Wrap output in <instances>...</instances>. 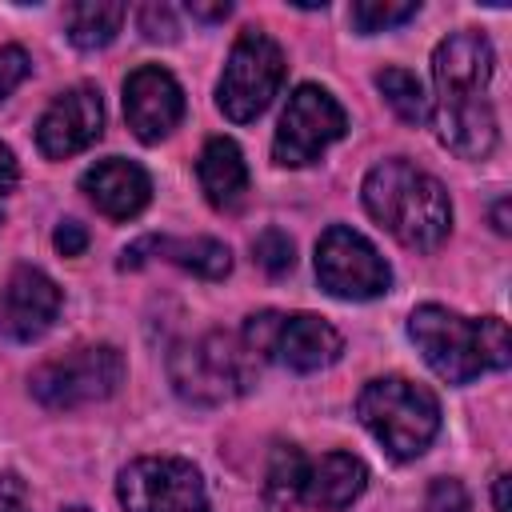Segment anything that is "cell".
<instances>
[{"mask_svg":"<svg viewBox=\"0 0 512 512\" xmlns=\"http://www.w3.org/2000/svg\"><path fill=\"white\" fill-rule=\"evenodd\" d=\"M492 64V44L472 28L444 36L432 52L436 108L428 116L436 124V140L460 160H484L496 148V112L484 96Z\"/></svg>","mask_w":512,"mask_h":512,"instance_id":"6da1fadb","label":"cell"},{"mask_svg":"<svg viewBox=\"0 0 512 512\" xmlns=\"http://www.w3.org/2000/svg\"><path fill=\"white\" fill-rule=\"evenodd\" d=\"M364 208L404 248L432 252L452 232V200L444 184L408 160H384L364 176Z\"/></svg>","mask_w":512,"mask_h":512,"instance_id":"7a4b0ae2","label":"cell"},{"mask_svg":"<svg viewBox=\"0 0 512 512\" xmlns=\"http://www.w3.org/2000/svg\"><path fill=\"white\" fill-rule=\"evenodd\" d=\"M408 336L420 348L424 364L448 384H468L480 372L508 368L512 360L508 324L496 316L468 320L444 304H420L408 316Z\"/></svg>","mask_w":512,"mask_h":512,"instance_id":"3957f363","label":"cell"},{"mask_svg":"<svg viewBox=\"0 0 512 512\" xmlns=\"http://www.w3.org/2000/svg\"><path fill=\"white\" fill-rule=\"evenodd\" d=\"M356 416L392 460H416L440 432L436 396L404 376L368 380L356 396Z\"/></svg>","mask_w":512,"mask_h":512,"instance_id":"277c9868","label":"cell"},{"mask_svg":"<svg viewBox=\"0 0 512 512\" xmlns=\"http://www.w3.org/2000/svg\"><path fill=\"white\" fill-rule=\"evenodd\" d=\"M252 352L240 336L208 332L192 344H180L168 360L172 384L192 404H224L252 388Z\"/></svg>","mask_w":512,"mask_h":512,"instance_id":"5b68a950","label":"cell"},{"mask_svg":"<svg viewBox=\"0 0 512 512\" xmlns=\"http://www.w3.org/2000/svg\"><path fill=\"white\" fill-rule=\"evenodd\" d=\"M284 80V52L264 28H244L224 60L220 84H216V104L228 120L248 124L256 120L272 96L280 92Z\"/></svg>","mask_w":512,"mask_h":512,"instance_id":"8992f818","label":"cell"},{"mask_svg":"<svg viewBox=\"0 0 512 512\" xmlns=\"http://www.w3.org/2000/svg\"><path fill=\"white\" fill-rule=\"evenodd\" d=\"M28 384H32V396L52 412L96 404L124 384V356L112 344H84L44 360Z\"/></svg>","mask_w":512,"mask_h":512,"instance_id":"52a82bcc","label":"cell"},{"mask_svg":"<svg viewBox=\"0 0 512 512\" xmlns=\"http://www.w3.org/2000/svg\"><path fill=\"white\" fill-rule=\"evenodd\" d=\"M252 356H276L280 364H288L292 372H316V368H328L340 360L344 352V340L340 332L312 316V312H296V316H284V312H256L248 316L244 324V336Z\"/></svg>","mask_w":512,"mask_h":512,"instance_id":"ba28073f","label":"cell"},{"mask_svg":"<svg viewBox=\"0 0 512 512\" xmlns=\"http://www.w3.org/2000/svg\"><path fill=\"white\" fill-rule=\"evenodd\" d=\"M316 276L320 288L336 300H376L392 288V268L368 236L348 224H332L316 240Z\"/></svg>","mask_w":512,"mask_h":512,"instance_id":"9c48e42d","label":"cell"},{"mask_svg":"<svg viewBox=\"0 0 512 512\" xmlns=\"http://www.w3.org/2000/svg\"><path fill=\"white\" fill-rule=\"evenodd\" d=\"M348 132V116L336 104V96L320 84H300L288 96V108L280 116L276 140H272V160L284 168H304L324 156L328 144H336Z\"/></svg>","mask_w":512,"mask_h":512,"instance_id":"30bf717a","label":"cell"},{"mask_svg":"<svg viewBox=\"0 0 512 512\" xmlns=\"http://www.w3.org/2000/svg\"><path fill=\"white\" fill-rule=\"evenodd\" d=\"M116 496L124 512H208L200 472L180 456H140L120 468Z\"/></svg>","mask_w":512,"mask_h":512,"instance_id":"8fae6325","label":"cell"},{"mask_svg":"<svg viewBox=\"0 0 512 512\" xmlns=\"http://www.w3.org/2000/svg\"><path fill=\"white\" fill-rule=\"evenodd\" d=\"M104 132V100H100V88L92 84H76L68 92H60L40 124H36V148L48 156V160H68L76 152H84L88 144H96Z\"/></svg>","mask_w":512,"mask_h":512,"instance_id":"7c38bea8","label":"cell"},{"mask_svg":"<svg viewBox=\"0 0 512 512\" xmlns=\"http://www.w3.org/2000/svg\"><path fill=\"white\" fill-rule=\"evenodd\" d=\"M124 116H128V128L144 144L164 140L184 116V92H180L176 76L160 64H140L136 72H128V80H124Z\"/></svg>","mask_w":512,"mask_h":512,"instance_id":"4fadbf2b","label":"cell"},{"mask_svg":"<svg viewBox=\"0 0 512 512\" xmlns=\"http://www.w3.org/2000/svg\"><path fill=\"white\" fill-rule=\"evenodd\" d=\"M60 312V288L48 272L32 268V264H20L4 288H0V336L4 340H36L52 328Z\"/></svg>","mask_w":512,"mask_h":512,"instance_id":"5bb4252c","label":"cell"},{"mask_svg":"<svg viewBox=\"0 0 512 512\" xmlns=\"http://www.w3.org/2000/svg\"><path fill=\"white\" fill-rule=\"evenodd\" d=\"M80 188L88 192V200L112 216V220H132L136 212H144V204L152 200V180L136 160L124 156H108L100 164H92L80 176Z\"/></svg>","mask_w":512,"mask_h":512,"instance_id":"9a60e30c","label":"cell"},{"mask_svg":"<svg viewBox=\"0 0 512 512\" xmlns=\"http://www.w3.org/2000/svg\"><path fill=\"white\" fill-rule=\"evenodd\" d=\"M196 176L204 188V200L216 212H236L248 196V164L244 152L236 148V140L228 136H212L196 160Z\"/></svg>","mask_w":512,"mask_h":512,"instance_id":"2e32d148","label":"cell"},{"mask_svg":"<svg viewBox=\"0 0 512 512\" xmlns=\"http://www.w3.org/2000/svg\"><path fill=\"white\" fill-rule=\"evenodd\" d=\"M368 484V468L348 456V452H328L320 460H308V472H304V492L300 500L320 508V512H336V508H348Z\"/></svg>","mask_w":512,"mask_h":512,"instance_id":"e0dca14e","label":"cell"},{"mask_svg":"<svg viewBox=\"0 0 512 512\" xmlns=\"http://www.w3.org/2000/svg\"><path fill=\"white\" fill-rule=\"evenodd\" d=\"M128 8L124 4H112V0H84V4H72L64 12V24H68V40L84 52L92 48H104L116 40L120 24H124Z\"/></svg>","mask_w":512,"mask_h":512,"instance_id":"ac0fdd59","label":"cell"},{"mask_svg":"<svg viewBox=\"0 0 512 512\" xmlns=\"http://www.w3.org/2000/svg\"><path fill=\"white\" fill-rule=\"evenodd\" d=\"M156 256L188 268L192 276L200 280H224L232 272V252L228 244L212 240V236H192V240H168V236H156Z\"/></svg>","mask_w":512,"mask_h":512,"instance_id":"d6986e66","label":"cell"},{"mask_svg":"<svg viewBox=\"0 0 512 512\" xmlns=\"http://www.w3.org/2000/svg\"><path fill=\"white\" fill-rule=\"evenodd\" d=\"M304 472H308V460L296 444H276L272 448V460H268V480H264V492L272 504L288 508V504H300V492H304Z\"/></svg>","mask_w":512,"mask_h":512,"instance_id":"ffe728a7","label":"cell"},{"mask_svg":"<svg viewBox=\"0 0 512 512\" xmlns=\"http://www.w3.org/2000/svg\"><path fill=\"white\" fill-rule=\"evenodd\" d=\"M376 88L384 92V100L392 104V112L404 124L428 120V96H424L416 72H408V68H384V72H376Z\"/></svg>","mask_w":512,"mask_h":512,"instance_id":"44dd1931","label":"cell"},{"mask_svg":"<svg viewBox=\"0 0 512 512\" xmlns=\"http://www.w3.org/2000/svg\"><path fill=\"white\" fill-rule=\"evenodd\" d=\"M416 12H420L416 0H360V4H352L348 20H352L356 32L372 36V32H384V28H396V24L412 20Z\"/></svg>","mask_w":512,"mask_h":512,"instance_id":"7402d4cb","label":"cell"},{"mask_svg":"<svg viewBox=\"0 0 512 512\" xmlns=\"http://www.w3.org/2000/svg\"><path fill=\"white\" fill-rule=\"evenodd\" d=\"M252 252H256V264L268 272V276H284L292 272L296 264V244L284 228H264L256 240H252Z\"/></svg>","mask_w":512,"mask_h":512,"instance_id":"603a6c76","label":"cell"},{"mask_svg":"<svg viewBox=\"0 0 512 512\" xmlns=\"http://www.w3.org/2000/svg\"><path fill=\"white\" fill-rule=\"evenodd\" d=\"M424 512H472V500H468V488L452 476H440L428 484L424 492Z\"/></svg>","mask_w":512,"mask_h":512,"instance_id":"cb8c5ba5","label":"cell"},{"mask_svg":"<svg viewBox=\"0 0 512 512\" xmlns=\"http://www.w3.org/2000/svg\"><path fill=\"white\" fill-rule=\"evenodd\" d=\"M140 32L148 36V40H176V16H172V8L168 4H144L140 8Z\"/></svg>","mask_w":512,"mask_h":512,"instance_id":"d4e9b609","label":"cell"},{"mask_svg":"<svg viewBox=\"0 0 512 512\" xmlns=\"http://www.w3.org/2000/svg\"><path fill=\"white\" fill-rule=\"evenodd\" d=\"M24 76H28V56H24V48L4 44V48H0V100H4Z\"/></svg>","mask_w":512,"mask_h":512,"instance_id":"484cf974","label":"cell"},{"mask_svg":"<svg viewBox=\"0 0 512 512\" xmlns=\"http://www.w3.org/2000/svg\"><path fill=\"white\" fill-rule=\"evenodd\" d=\"M0 512H28V488L16 472H0Z\"/></svg>","mask_w":512,"mask_h":512,"instance_id":"4316f807","label":"cell"},{"mask_svg":"<svg viewBox=\"0 0 512 512\" xmlns=\"http://www.w3.org/2000/svg\"><path fill=\"white\" fill-rule=\"evenodd\" d=\"M52 244H56V252H64V256H80V252L88 248V232H84V224H76V220H64V224L56 228Z\"/></svg>","mask_w":512,"mask_h":512,"instance_id":"83f0119b","label":"cell"},{"mask_svg":"<svg viewBox=\"0 0 512 512\" xmlns=\"http://www.w3.org/2000/svg\"><path fill=\"white\" fill-rule=\"evenodd\" d=\"M16 176H20V172H16V156H12L8 144H0V196L16 188Z\"/></svg>","mask_w":512,"mask_h":512,"instance_id":"f1b7e54d","label":"cell"},{"mask_svg":"<svg viewBox=\"0 0 512 512\" xmlns=\"http://www.w3.org/2000/svg\"><path fill=\"white\" fill-rule=\"evenodd\" d=\"M188 12L200 16V20H228L232 4H188Z\"/></svg>","mask_w":512,"mask_h":512,"instance_id":"f546056e","label":"cell"},{"mask_svg":"<svg viewBox=\"0 0 512 512\" xmlns=\"http://www.w3.org/2000/svg\"><path fill=\"white\" fill-rule=\"evenodd\" d=\"M492 220H496V232H508V200H496Z\"/></svg>","mask_w":512,"mask_h":512,"instance_id":"4dcf8cb0","label":"cell"},{"mask_svg":"<svg viewBox=\"0 0 512 512\" xmlns=\"http://www.w3.org/2000/svg\"><path fill=\"white\" fill-rule=\"evenodd\" d=\"M504 488H508V476H496V488H492V496H496V512H508V500H504Z\"/></svg>","mask_w":512,"mask_h":512,"instance_id":"1f68e13d","label":"cell"},{"mask_svg":"<svg viewBox=\"0 0 512 512\" xmlns=\"http://www.w3.org/2000/svg\"><path fill=\"white\" fill-rule=\"evenodd\" d=\"M64 512H88V508H64Z\"/></svg>","mask_w":512,"mask_h":512,"instance_id":"d6a6232c","label":"cell"}]
</instances>
